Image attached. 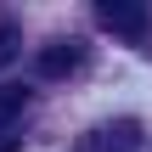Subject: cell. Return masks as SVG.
<instances>
[{
  "mask_svg": "<svg viewBox=\"0 0 152 152\" xmlns=\"http://www.w3.org/2000/svg\"><path fill=\"white\" fill-rule=\"evenodd\" d=\"M135 147H141V130L130 118H113V124H102L79 141V152H135Z\"/></svg>",
  "mask_w": 152,
  "mask_h": 152,
  "instance_id": "cell-2",
  "label": "cell"
},
{
  "mask_svg": "<svg viewBox=\"0 0 152 152\" xmlns=\"http://www.w3.org/2000/svg\"><path fill=\"white\" fill-rule=\"evenodd\" d=\"M23 107H28V85H0V130L23 118Z\"/></svg>",
  "mask_w": 152,
  "mask_h": 152,
  "instance_id": "cell-4",
  "label": "cell"
},
{
  "mask_svg": "<svg viewBox=\"0 0 152 152\" xmlns=\"http://www.w3.org/2000/svg\"><path fill=\"white\" fill-rule=\"evenodd\" d=\"M96 23L118 39H147L152 34V6L141 0H96Z\"/></svg>",
  "mask_w": 152,
  "mask_h": 152,
  "instance_id": "cell-1",
  "label": "cell"
},
{
  "mask_svg": "<svg viewBox=\"0 0 152 152\" xmlns=\"http://www.w3.org/2000/svg\"><path fill=\"white\" fill-rule=\"evenodd\" d=\"M79 62H85V45H79V39H56V45H39V56H34L39 79H68Z\"/></svg>",
  "mask_w": 152,
  "mask_h": 152,
  "instance_id": "cell-3",
  "label": "cell"
},
{
  "mask_svg": "<svg viewBox=\"0 0 152 152\" xmlns=\"http://www.w3.org/2000/svg\"><path fill=\"white\" fill-rule=\"evenodd\" d=\"M17 51H23L17 23H0V68H11V62H17Z\"/></svg>",
  "mask_w": 152,
  "mask_h": 152,
  "instance_id": "cell-5",
  "label": "cell"
}]
</instances>
